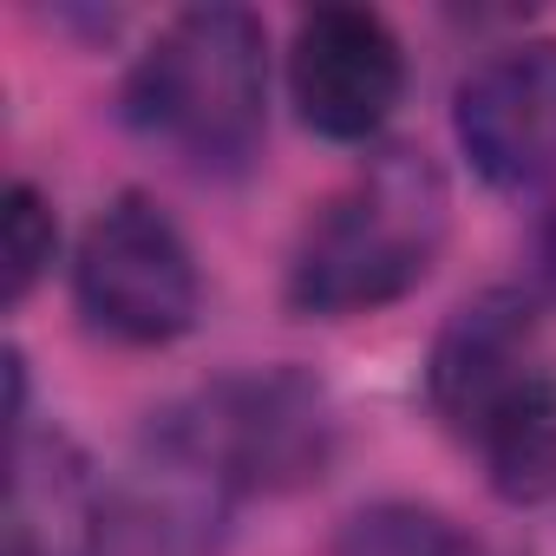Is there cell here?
Segmentation results:
<instances>
[{"instance_id": "1", "label": "cell", "mask_w": 556, "mask_h": 556, "mask_svg": "<svg viewBox=\"0 0 556 556\" xmlns=\"http://www.w3.org/2000/svg\"><path fill=\"white\" fill-rule=\"evenodd\" d=\"M445 223H452V190L426 151L374 157L308 223L289 262V302L302 315L341 321L413 295L445 249Z\"/></svg>"}, {"instance_id": "2", "label": "cell", "mask_w": 556, "mask_h": 556, "mask_svg": "<svg viewBox=\"0 0 556 556\" xmlns=\"http://www.w3.org/2000/svg\"><path fill=\"white\" fill-rule=\"evenodd\" d=\"M125 118L190 170H242L268 131V40L242 8L177 14L125 79Z\"/></svg>"}, {"instance_id": "3", "label": "cell", "mask_w": 556, "mask_h": 556, "mask_svg": "<svg viewBox=\"0 0 556 556\" xmlns=\"http://www.w3.org/2000/svg\"><path fill=\"white\" fill-rule=\"evenodd\" d=\"M73 289H79L86 321L125 348H164L190 334L197 302H203L197 255L151 197H112L86 223Z\"/></svg>"}, {"instance_id": "4", "label": "cell", "mask_w": 556, "mask_h": 556, "mask_svg": "<svg viewBox=\"0 0 556 556\" xmlns=\"http://www.w3.org/2000/svg\"><path fill=\"white\" fill-rule=\"evenodd\" d=\"M157 445H170L216 484H295L328 458V413L321 393L295 374L229 380L203 393L197 413H170Z\"/></svg>"}, {"instance_id": "5", "label": "cell", "mask_w": 556, "mask_h": 556, "mask_svg": "<svg viewBox=\"0 0 556 556\" xmlns=\"http://www.w3.org/2000/svg\"><path fill=\"white\" fill-rule=\"evenodd\" d=\"M289 86H295L308 131L334 144H367L406 92V53L380 14L315 8L302 14L295 47H289Z\"/></svg>"}, {"instance_id": "6", "label": "cell", "mask_w": 556, "mask_h": 556, "mask_svg": "<svg viewBox=\"0 0 556 556\" xmlns=\"http://www.w3.org/2000/svg\"><path fill=\"white\" fill-rule=\"evenodd\" d=\"M458 144L497 190L556 184V40H517L478 60L452 105Z\"/></svg>"}, {"instance_id": "7", "label": "cell", "mask_w": 556, "mask_h": 556, "mask_svg": "<svg viewBox=\"0 0 556 556\" xmlns=\"http://www.w3.org/2000/svg\"><path fill=\"white\" fill-rule=\"evenodd\" d=\"M549 367L543 341H536V308L510 289L497 295H478L465 302L445 334L432 341V367H426V393H432V413L471 445V432L536 374Z\"/></svg>"}, {"instance_id": "8", "label": "cell", "mask_w": 556, "mask_h": 556, "mask_svg": "<svg viewBox=\"0 0 556 556\" xmlns=\"http://www.w3.org/2000/svg\"><path fill=\"white\" fill-rule=\"evenodd\" d=\"M105 536V510L73 445L40 439L14 452L8 478V556H92Z\"/></svg>"}, {"instance_id": "9", "label": "cell", "mask_w": 556, "mask_h": 556, "mask_svg": "<svg viewBox=\"0 0 556 556\" xmlns=\"http://www.w3.org/2000/svg\"><path fill=\"white\" fill-rule=\"evenodd\" d=\"M471 452L484 458V478L510 504H536L556 491V367H536L478 432Z\"/></svg>"}, {"instance_id": "10", "label": "cell", "mask_w": 556, "mask_h": 556, "mask_svg": "<svg viewBox=\"0 0 556 556\" xmlns=\"http://www.w3.org/2000/svg\"><path fill=\"white\" fill-rule=\"evenodd\" d=\"M53 242H60L53 210L40 203L34 184H14L8 203H0V262H8V308L27 302V289L40 282V268L53 262Z\"/></svg>"}, {"instance_id": "11", "label": "cell", "mask_w": 556, "mask_h": 556, "mask_svg": "<svg viewBox=\"0 0 556 556\" xmlns=\"http://www.w3.org/2000/svg\"><path fill=\"white\" fill-rule=\"evenodd\" d=\"M348 556H465V543L426 510H374L354 523Z\"/></svg>"}]
</instances>
